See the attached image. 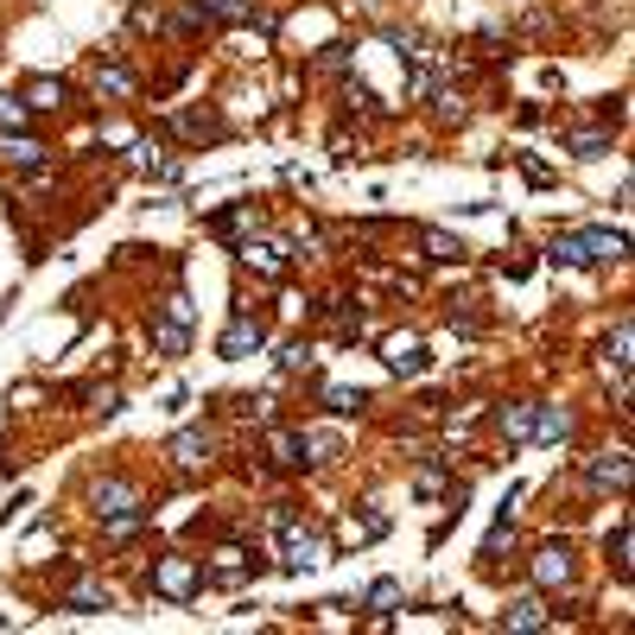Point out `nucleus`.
I'll list each match as a JSON object with an SVG mask.
<instances>
[{
	"mask_svg": "<svg viewBox=\"0 0 635 635\" xmlns=\"http://www.w3.org/2000/svg\"><path fill=\"white\" fill-rule=\"evenodd\" d=\"M147 585L159 591L166 603H191L197 591H204V565L191 560V553H166V560H152Z\"/></svg>",
	"mask_w": 635,
	"mask_h": 635,
	"instance_id": "1",
	"label": "nucleus"
},
{
	"mask_svg": "<svg viewBox=\"0 0 635 635\" xmlns=\"http://www.w3.org/2000/svg\"><path fill=\"white\" fill-rule=\"evenodd\" d=\"M152 350H159V356H185L191 350V305L179 300V293H172L166 312L152 318Z\"/></svg>",
	"mask_w": 635,
	"mask_h": 635,
	"instance_id": "2",
	"label": "nucleus"
},
{
	"mask_svg": "<svg viewBox=\"0 0 635 635\" xmlns=\"http://www.w3.org/2000/svg\"><path fill=\"white\" fill-rule=\"evenodd\" d=\"M381 363L394 375H419L426 369V337L419 331H388L381 337Z\"/></svg>",
	"mask_w": 635,
	"mask_h": 635,
	"instance_id": "3",
	"label": "nucleus"
},
{
	"mask_svg": "<svg viewBox=\"0 0 635 635\" xmlns=\"http://www.w3.org/2000/svg\"><path fill=\"white\" fill-rule=\"evenodd\" d=\"M89 509H96V522H109L121 509H141V489L127 484V477H96L89 484Z\"/></svg>",
	"mask_w": 635,
	"mask_h": 635,
	"instance_id": "4",
	"label": "nucleus"
},
{
	"mask_svg": "<svg viewBox=\"0 0 635 635\" xmlns=\"http://www.w3.org/2000/svg\"><path fill=\"white\" fill-rule=\"evenodd\" d=\"M534 585H540V591H565V585H572V547H565V540H547V547L534 553Z\"/></svg>",
	"mask_w": 635,
	"mask_h": 635,
	"instance_id": "5",
	"label": "nucleus"
},
{
	"mask_svg": "<svg viewBox=\"0 0 635 635\" xmlns=\"http://www.w3.org/2000/svg\"><path fill=\"white\" fill-rule=\"evenodd\" d=\"M280 527H286V560H280L286 572H312V565H325V540H318L312 527H300L293 515H286Z\"/></svg>",
	"mask_w": 635,
	"mask_h": 635,
	"instance_id": "6",
	"label": "nucleus"
},
{
	"mask_svg": "<svg viewBox=\"0 0 635 635\" xmlns=\"http://www.w3.org/2000/svg\"><path fill=\"white\" fill-rule=\"evenodd\" d=\"M166 457H172L179 471H204V464H210V432H197V426H185V432H172V445H166Z\"/></svg>",
	"mask_w": 635,
	"mask_h": 635,
	"instance_id": "7",
	"label": "nucleus"
},
{
	"mask_svg": "<svg viewBox=\"0 0 635 635\" xmlns=\"http://www.w3.org/2000/svg\"><path fill=\"white\" fill-rule=\"evenodd\" d=\"M261 318H248V312H235V318H229V331H223V343H217V350H223L229 363H235V356H248V350H261Z\"/></svg>",
	"mask_w": 635,
	"mask_h": 635,
	"instance_id": "8",
	"label": "nucleus"
},
{
	"mask_svg": "<svg viewBox=\"0 0 635 635\" xmlns=\"http://www.w3.org/2000/svg\"><path fill=\"white\" fill-rule=\"evenodd\" d=\"M64 96H71V89H64V76H33V83L20 89V102H26L33 114H58V109H64Z\"/></svg>",
	"mask_w": 635,
	"mask_h": 635,
	"instance_id": "9",
	"label": "nucleus"
},
{
	"mask_svg": "<svg viewBox=\"0 0 635 635\" xmlns=\"http://www.w3.org/2000/svg\"><path fill=\"white\" fill-rule=\"evenodd\" d=\"M267 457H273L280 471H300L305 464V432H293V426H267Z\"/></svg>",
	"mask_w": 635,
	"mask_h": 635,
	"instance_id": "10",
	"label": "nucleus"
},
{
	"mask_svg": "<svg viewBox=\"0 0 635 635\" xmlns=\"http://www.w3.org/2000/svg\"><path fill=\"white\" fill-rule=\"evenodd\" d=\"M248 572H261V565H248V547H223V553H217V565H210L204 578H210V585H242Z\"/></svg>",
	"mask_w": 635,
	"mask_h": 635,
	"instance_id": "11",
	"label": "nucleus"
},
{
	"mask_svg": "<svg viewBox=\"0 0 635 635\" xmlns=\"http://www.w3.org/2000/svg\"><path fill=\"white\" fill-rule=\"evenodd\" d=\"M197 20H210V26H242V20H255V0H197Z\"/></svg>",
	"mask_w": 635,
	"mask_h": 635,
	"instance_id": "12",
	"label": "nucleus"
},
{
	"mask_svg": "<svg viewBox=\"0 0 635 635\" xmlns=\"http://www.w3.org/2000/svg\"><path fill=\"white\" fill-rule=\"evenodd\" d=\"M89 83H96V96H109V102H127V96L141 89V83H134V71H121V64H96V76H89Z\"/></svg>",
	"mask_w": 635,
	"mask_h": 635,
	"instance_id": "13",
	"label": "nucleus"
},
{
	"mask_svg": "<svg viewBox=\"0 0 635 635\" xmlns=\"http://www.w3.org/2000/svg\"><path fill=\"white\" fill-rule=\"evenodd\" d=\"M591 484L598 489H630V457H623V451L598 457V464H591Z\"/></svg>",
	"mask_w": 635,
	"mask_h": 635,
	"instance_id": "14",
	"label": "nucleus"
},
{
	"mask_svg": "<svg viewBox=\"0 0 635 635\" xmlns=\"http://www.w3.org/2000/svg\"><path fill=\"white\" fill-rule=\"evenodd\" d=\"M496 432H502V439H534V407H527V401L502 407L496 413Z\"/></svg>",
	"mask_w": 635,
	"mask_h": 635,
	"instance_id": "15",
	"label": "nucleus"
},
{
	"mask_svg": "<svg viewBox=\"0 0 635 635\" xmlns=\"http://www.w3.org/2000/svg\"><path fill=\"white\" fill-rule=\"evenodd\" d=\"M630 350H635V331H630V318H623V325H616V331H610V343H603V369H630Z\"/></svg>",
	"mask_w": 635,
	"mask_h": 635,
	"instance_id": "16",
	"label": "nucleus"
},
{
	"mask_svg": "<svg viewBox=\"0 0 635 635\" xmlns=\"http://www.w3.org/2000/svg\"><path fill=\"white\" fill-rule=\"evenodd\" d=\"M509 630H547L553 616H547V603L540 598H522V603H509V616H502Z\"/></svg>",
	"mask_w": 635,
	"mask_h": 635,
	"instance_id": "17",
	"label": "nucleus"
},
{
	"mask_svg": "<svg viewBox=\"0 0 635 635\" xmlns=\"http://www.w3.org/2000/svg\"><path fill=\"white\" fill-rule=\"evenodd\" d=\"M419 248L426 261H464V242H451L445 229H419Z\"/></svg>",
	"mask_w": 635,
	"mask_h": 635,
	"instance_id": "18",
	"label": "nucleus"
},
{
	"mask_svg": "<svg viewBox=\"0 0 635 635\" xmlns=\"http://www.w3.org/2000/svg\"><path fill=\"white\" fill-rule=\"evenodd\" d=\"M64 610L96 616V610H109V591H102V585H71V591H64Z\"/></svg>",
	"mask_w": 635,
	"mask_h": 635,
	"instance_id": "19",
	"label": "nucleus"
},
{
	"mask_svg": "<svg viewBox=\"0 0 635 635\" xmlns=\"http://www.w3.org/2000/svg\"><path fill=\"white\" fill-rule=\"evenodd\" d=\"M0 152H7L13 166H26V172H33L38 159H45V147H38L33 134H0Z\"/></svg>",
	"mask_w": 635,
	"mask_h": 635,
	"instance_id": "20",
	"label": "nucleus"
},
{
	"mask_svg": "<svg viewBox=\"0 0 635 635\" xmlns=\"http://www.w3.org/2000/svg\"><path fill=\"white\" fill-rule=\"evenodd\" d=\"M585 248H591V261H623V248H630V242H623V229H591V235H585Z\"/></svg>",
	"mask_w": 635,
	"mask_h": 635,
	"instance_id": "21",
	"label": "nucleus"
},
{
	"mask_svg": "<svg viewBox=\"0 0 635 635\" xmlns=\"http://www.w3.org/2000/svg\"><path fill=\"white\" fill-rule=\"evenodd\" d=\"M325 407L350 419V413H363V407H369V394H363V388H325Z\"/></svg>",
	"mask_w": 635,
	"mask_h": 635,
	"instance_id": "22",
	"label": "nucleus"
},
{
	"mask_svg": "<svg viewBox=\"0 0 635 635\" xmlns=\"http://www.w3.org/2000/svg\"><path fill=\"white\" fill-rule=\"evenodd\" d=\"M553 261H560V267H591V248H585V235H560V242H553Z\"/></svg>",
	"mask_w": 635,
	"mask_h": 635,
	"instance_id": "23",
	"label": "nucleus"
},
{
	"mask_svg": "<svg viewBox=\"0 0 635 635\" xmlns=\"http://www.w3.org/2000/svg\"><path fill=\"white\" fill-rule=\"evenodd\" d=\"M242 261L261 267L267 280H280V273H286V255H280V248H255V242H248V248H242Z\"/></svg>",
	"mask_w": 635,
	"mask_h": 635,
	"instance_id": "24",
	"label": "nucleus"
},
{
	"mask_svg": "<svg viewBox=\"0 0 635 635\" xmlns=\"http://www.w3.org/2000/svg\"><path fill=\"white\" fill-rule=\"evenodd\" d=\"M179 127H185L191 141H217V134H223V121H217V114H185Z\"/></svg>",
	"mask_w": 635,
	"mask_h": 635,
	"instance_id": "25",
	"label": "nucleus"
},
{
	"mask_svg": "<svg viewBox=\"0 0 635 635\" xmlns=\"http://www.w3.org/2000/svg\"><path fill=\"white\" fill-rule=\"evenodd\" d=\"M381 534H388V522H381V515H369V522H350V527H343V540H350V547H363V540H381Z\"/></svg>",
	"mask_w": 635,
	"mask_h": 635,
	"instance_id": "26",
	"label": "nucleus"
},
{
	"mask_svg": "<svg viewBox=\"0 0 635 635\" xmlns=\"http://www.w3.org/2000/svg\"><path fill=\"white\" fill-rule=\"evenodd\" d=\"M572 152L578 159H598V152H610V134H598V127L591 134H572Z\"/></svg>",
	"mask_w": 635,
	"mask_h": 635,
	"instance_id": "27",
	"label": "nucleus"
},
{
	"mask_svg": "<svg viewBox=\"0 0 635 635\" xmlns=\"http://www.w3.org/2000/svg\"><path fill=\"white\" fill-rule=\"evenodd\" d=\"M388 603H401V585H394V578H375L369 585V610H388Z\"/></svg>",
	"mask_w": 635,
	"mask_h": 635,
	"instance_id": "28",
	"label": "nucleus"
},
{
	"mask_svg": "<svg viewBox=\"0 0 635 635\" xmlns=\"http://www.w3.org/2000/svg\"><path fill=\"white\" fill-rule=\"evenodd\" d=\"M610 560H616V572L630 578V527H616V540H610Z\"/></svg>",
	"mask_w": 635,
	"mask_h": 635,
	"instance_id": "29",
	"label": "nucleus"
},
{
	"mask_svg": "<svg viewBox=\"0 0 635 635\" xmlns=\"http://www.w3.org/2000/svg\"><path fill=\"white\" fill-rule=\"evenodd\" d=\"M26 121V102L20 96H0V127H20Z\"/></svg>",
	"mask_w": 635,
	"mask_h": 635,
	"instance_id": "30",
	"label": "nucleus"
}]
</instances>
